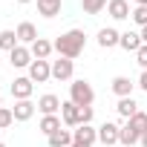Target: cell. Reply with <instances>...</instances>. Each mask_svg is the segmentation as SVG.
Instances as JSON below:
<instances>
[{"label": "cell", "mask_w": 147, "mask_h": 147, "mask_svg": "<svg viewBox=\"0 0 147 147\" xmlns=\"http://www.w3.org/2000/svg\"><path fill=\"white\" fill-rule=\"evenodd\" d=\"M32 90H35V81H32L29 75L12 81V95H15V101H26V98H32Z\"/></svg>", "instance_id": "5"}, {"label": "cell", "mask_w": 147, "mask_h": 147, "mask_svg": "<svg viewBox=\"0 0 147 147\" xmlns=\"http://www.w3.org/2000/svg\"><path fill=\"white\" fill-rule=\"evenodd\" d=\"M35 107H38V104H32L29 98H26V101H15V107H12L15 121H29V118L35 115Z\"/></svg>", "instance_id": "15"}, {"label": "cell", "mask_w": 147, "mask_h": 147, "mask_svg": "<svg viewBox=\"0 0 147 147\" xmlns=\"http://www.w3.org/2000/svg\"><path fill=\"white\" fill-rule=\"evenodd\" d=\"M138 87L147 92V69H141V78H138Z\"/></svg>", "instance_id": "30"}, {"label": "cell", "mask_w": 147, "mask_h": 147, "mask_svg": "<svg viewBox=\"0 0 147 147\" xmlns=\"http://www.w3.org/2000/svg\"><path fill=\"white\" fill-rule=\"evenodd\" d=\"M127 124H130V127H133L138 136H144V133H147V113H141V110H138V113H136V115H133Z\"/></svg>", "instance_id": "24"}, {"label": "cell", "mask_w": 147, "mask_h": 147, "mask_svg": "<svg viewBox=\"0 0 147 147\" xmlns=\"http://www.w3.org/2000/svg\"><path fill=\"white\" fill-rule=\"evenodd\" d=\"M18 46H20V40H18V32H12V29H3V32H0V49L15 52Z\"/></svg>", "instance_id": "19"}, {"label": "cell", "mask_w": 147, "mask_h": 147, "mask_svg": "<svg viewBox=\"0 0 147 147\" xmlns=\"http://www.w3.org/2000/svg\"><path fill=\"white\" fill-rule=\"evenodd\" d=\"M0 147H6V144H3V141H0Z\"/></svg>", "instance_id": "36"}, {"label": "cell", "mask_w": 147, "mask_h": 147, "mask_svg": "<svg viewBox=\"0 0 147 147\" xmlns=\"http://www.w3.org/2000/svg\"><path fill=\"white\" fill-rule=\"evenodd\" d=\"M72 138H75L78 144H90V147H92V144L98 141V130H95L92 124H81L78 130H72Z\"/></svg>", "instance_id": "9"}, {"label": "cell", "mask_w": 147, "mask_h": 147, "mask_svg": "<svg viewBox=\"0 0 147 147\" xmlns=\"http://www.w3.org/2000/svg\"><path fill=\"white\" fill-rule=\"evenodd\" d=\"M72 147H90V144H78V141H72Z\"/></svg>", "instance_id": "34"}, {"label": "cell", "mask_w": 147, "mask_h": 147, "mask_svg": "<svg viewBox=\"0 0 147 147\" xmlns=\"http://www.w3.org/2000/svg\"><path fill=\"white\" fill-rule=\"evenodd\" d=\"M15 124V113L9 110V107H0V130H6V127H12Z\"/></svg>", "instance_id": "26"}, {"label": "cell", "mask_w": 147, "mask_h": 147, "mask_svg": "<svg viewBox=\"0 0 147 147\" xmlns=\"http://www.w3.org/2000/svg\"><path fill=\"white\" fill-rule=\"evenodd\" d=\"M107 3L110 0H81V6H84L87 15H98L101 9H107Z\"/></svg>", "instance_id": "25"}, {"label": "cell", "mask_w": 147, "mask_h": 147, "mask_svg": "<svg viewBox=\"0 0 147 147\" xmlns=\"http://www.w3.org/2000/svg\"><path fill=\"white\" fill-rule=\"evenodd\" d=\"M69 101L75 104V107H92V101H95V90H92V84L84 81V78L72 81V84H69Z\"/></svg>", "instance_id": "2"}, {"label": "cell", "mask_w": 147, "mask_h": 147, "mask_svg": "<svg viewBox=\"0 0 147 147\" xmlns=\"http://www.w3.org/2000/svg\"><path fill=\"white\" fill-rule=\"evenodd\" d=\"M32 61H35V58H32L29 46H23V43H20V46H18L15 52H9V63H12L15 69H23V66H32Z\"/></svg>", "instance_id": "7"}, {"label": "cell", "mask_w": 147, "mask_h": 147, "mask_svg": "<svg viewBox=\"0 0 147 147\" xmlns=\"http://www.w3.org/2000/svg\"><path fill=\"white\" fill-rule=\"evenodd\" d=\"M136 63H138L141 69H147V43H141V49L136 52Z\"/></svg>", "instance_id": "29"}, {"label": "cell", "mask_w": 147, "mask_h": 147, "mask_svg": "<svg viewBox=\"0 0 147 147\" xmlns=\"http://www.w3.org/2000/svg\"><path fill=\"white\" fill-rule=\"evenodd\" d=\"M18 3H32V0H18Z\"/></svg>", "instance_id": "35"}, {"label": "cell", "mask_w": 147, "mask_h": 147, "mask_svg": "<svg viewBox=\"0 0 147 147\" xmlns=\"http://www.w3.org/2000/svg\"><path fill=\"white\" fill-rule=\"evenodd\" d=\"M78 113H81V107H75L72 101H63L61 104V118H63L66 127H78Z\"/></svg>", "instance_id": "16"}, {"label": "cell", "mask_w": 147, "mask_h": 147, "mask_svg": "<svg viewBox=\"0 0 147 147\" xmlns=\"http://www.w3.org/2000/svg\"><path fill=\"white\" fill-rule=\"evenodd\" d=\"M61 104H63V101H61L58 95H52V92H46V95L38 98V110H40L43 115H58V113H61Z\"/></svg>", "instance_id": "8"}, {"label": "cell", "mask_w": 147, "mask_h": 147, "mask_svg": "<svg viewBox=\"0 0 147 147\" xmlns=\"http://www.w3.org/2000/svg\"><path fill=\"white\" fill-rule=\"evenodd\" d=\"M107 12H110V18H113V20H124V18H130V15H133L130 0H110V3H107Z\"/></svg>", "instance_id": "11"}, {"label": "cell", "mask_w": 147, "mask_h": 147, "mask_svg": "<svg viewBox=\"0 0 147 147\" xmlns=\"http://www.w3.org/2000/svg\"><path fill=\"white\" fill-rule=\"evenodd\" d=\"M130 18H133V20H136V23H138V26L144 29V26H147V6H136Z\"/></svg>", "instance_id": "27"}, {"label": "cell", "mask_w": 147, "mask_h": 147, "mask_svg": "<svg viewBox=\"0 0 147 147\" xmlns=\"http://www.w3.org/2000/svg\"><path fill=\"white\" fill-rule=\"evenodd\" d=\"M115 110H118V115H121V118H127V121H130V118L138 113V104H136V98L130 95V98H118V107H115Z\"/></svg>", "instance_id": "18"}, {"label": "cell", "mask_w": 147, "mask_h": 147, "mask_svg": "<svg viewBox=\"0 0 147 147\" xmlns=\"http://www.w3.org/2000/svg\"><path fill=\"white\" fill-rule=\"evenodd\" d=\"M84 46H87L84 29H69V32H63V35L55 40V52H58L61 58H69V61H75V58L84 52Z\"/></svg>", "instance_id": "1"}, {"label": "cell", "mask_w": 147, "mask_h": 147, "mask_svg": "<svg viewBox=\"0 0 147 147\" xmlns=\"http://www.w3.org/2000/svg\"><path fill=\"white\" fill-rule=\"evenodd\" d=\"M0 107H3V101H0Z\"/></svg>", "instance_id": "37"}, {"label": "cell", "mask_w": 147, "mask_h": 147, "mask_svg": "<svg viewBox=\"0 0 147 147\" xmlns=\"http://www.w3.org/2000/svg\"><path fill=\"white\" fill-rule=\"evenodd\" d=\"M29 52H32V58H35V61H46V58L55 52V43H52V40H46V38H38V40L29 46Z\"/></svg>", "instance_id": "10"}, {"label": "cell", "mask_w": 147, "mask_h": 147, "mask_svg": "<svg viewBox=\"0 0 147 147\" xmlns=\"http://www.w3.org/2000/svg\"><path fill=\"white\" fill-rule=\"evenodd\" d=\"M118 136H121V127H118L115 121H104V124L98 127V141H101L104 147L118 144Z\"/></svg>", "instance_id": "3"}, {"label": "cell", "mask_w": 147, "mask_h": 147, "mask_svg": "<svg viewBox=\"0 0 147 147\" xmlns=\"http://www.w3.org/2000/svg\"><path fill=\"white\" fill-rule=\"evenodd\" d=\"M118 40H121V32L113 29V26H107V29L98 32V46L101 49H113V46H118Z\"/></svg>", "instance_id": "13"}, {"label": "cell", "mask_w": 147, "mask_h": 147, "mask_svg": "<svg viewBox=\"0 0 147 147\" xmlns=\"http://www.w3.org/2000/svg\"><path fill=\"white\" fill-rule=\"evenodd\" d=\"M141 43H147V26L141 29Z\"/></svg>", "instance_id": "31"}, {"label": "cell", "mask_w": 147, "mask_h": 147, "mask_svg": "<svg viewBox=\"0 0 147 147\" xmlns=\"http://www.w3.org/2000/svg\"><path fill=\"white\" fill-rule=\"evenodd\" d=\"M92 121V107H81V113H78V127L81 124H90Z\"/></svg>", "instance_id": "28"}, {"label": "cell", "mask_w": 147, "mask_h": 147, "mask_svg": "<svg viewBox=\"0 0 147 147\" xmlns=\"http://www.w3.org/2000/svg\"><path fill=\"white\" fill-rule=\"evenodd\" d=\"M72 72H75V61H69V58L52 61V78H55V81H69Z\"/></svg>", "instance_id": "4"}, {"label": "cell", "mask_w": 147, "mask_h": 147, "mask_svg": "<svg viewBox=\"0 0 147 147\" xmlns=\"http://www.w3.org/2000/svg\"><path fill=\"white\" fill-rule=\"evenodd\" d=\"M15 32H18V40H20L23 46H26V43L32 46V43H35V40L40 38V35H38V29H35V23H29V20H23V23H20V26H18Z\"/></svg>", "instance_id": "12"}, {"label": "cell", "mask_w": 147, "mask_h": 147, "mask_svg": "<svg viewBox=\"0 0 147 147\" xmlns=\"http://www.w3.org/2000/svg\"><path fill=\"white\" fill-rule=\"evenodd\" d=\"M133 3H136V6H147V0H133Z\"/></svg>", "instance_id": "32"}, {"label": "cell", "mask_w": 147, "mask_h": 147, "mask_svg": "<svg viewBox=\"0 0 147 147\" xmlns=\"http://www.w3.org/2000/svg\"><path fill=\"white\" fill-rule=\"evenodd\" d=\"M38 127H40V133H43V136L49 138L52 133H58V130H61V118H58V115H43Z\"/></svg>", "instance_id": "21"}, {"label": "cell", "mask_w": 147, "mask_h": 147, "mask_svg": "<svg viewBox=\"0 0 147 147\" xmlns=\"http://www.w3.org/2000/svg\"><path fill=\"white\" fill-rule=\"evenodd\" d=\"M38 12L43 18H55L61 12V0H38Z\"/></svg>", "instance_id": "23"}, {"label": "cell", "mask_w": 147, "mask_h": 147, "mask_svg": "<svg viewBox=\"0 0 147 147\" xmlns=\"http://www.w3.org/2000/svg\"><path fill=\"white\" fill-rule=\"evenodd\" d=\"M141 147H147V133H144V136H141Z\"/></svg>", "instance_id": "33"}, {"label": "cell", "mask_w": 147, "mask_h": 147, "mask_svg": "<svg viewBox=\"0 0 147 147\" xmlns=\"http://www.w3.org/2000/svg\"><path fill=\"white\" fill-rule=\"evenodd\" d=\"M72 133L69 130H58V133H52L49 136V147H72Z\"/></svg>", "instance_id": "20"}, {"label": "cell", "mask_w": 147, "mask_h": 147, "mask_svg": "<svg viewBox=\"0 0 147 147\" xmlns=\"http://www.w3.org/2000/svg\"><path fill=\"white\" fill-rule=\"evenodd\" d=\"M29 78H32L35 84L49 81V78H52V63H49V61H32V66H29Z\"/></svg>", "instance_id": "6"}, {"label": "cell", "mask_w": 147, "mask_h": 147, "mask_svg": "<svg viewBox=\"0 0 147 147\" xmlns=\"http://www.w3.org/2000/svg\"><path fill=\"white\" fill-rule=\"evenodd\" d=\"M118 46L127 49V52H138V49H141V32H121Z\"/></svg>", "instance_id": "17"}, {"label": "cell", "mask_w": 147, "mask_h": 147, "mask_svg": "<svg viewBox=\"0 0 147 147\" xmlns=\"http://www.w3.org/2000/svg\"><path fill=\"white\" fill-rule=\"evenodd\" d=\"M110 87H113V92H115L118 98H130V95H133V87H136V84H133V81H130L127 75H115Z\"/></svg>", "instance_id": "14"}, {"label": "cell", "mask_w": 147, "mask_h": 147, "mask_svg": "<svg viewBox=\"0 0 147 147\" xmlns=\"http://www.w3.org/2000/svg\"><path fill=\"white\" fill-rule=\"evenodd\" d=\"M141 141V136L130 127V124H124L121 127V136H118V144H124V147H133V144H138Z\"/></svg>", "instance_id": "22"}]
</instances>
